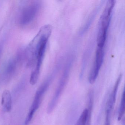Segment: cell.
I'll list each match as a JSON object with an SVG mask.
<instances>
[{
  "instance_id": "obj_11",
  "label": "cell",
  "mask_w": 125,
  "mask_h": 125,
  "mask_svg": "<svg viewBox=\"0 0 125 125\" xmlns=\"http://www.w3.org/2000/svg\"><path fill=\"white\" fill-rule=\"evenodd\" d=\"M87 114L88 110L86 108L83 110L74 125H85Z\"/></svg>"
},
{
  "instance_id": "obj_9",
  "label": "cell",
  "mask_w": 125,
  "mask_h": 125,
  "mask_svg": "<svg viewBox=\"0 0 125 125\" xmlns=\"http://www.w3.org/2000/svg\"><path fill=\"white\" fill-rule=\"evenodd\" d=\"M93 92L90 91L88 96V108H87L88 114L85 125H91L92 108L93 105Z\"/></svg>"
},
{
  "instance_id": "obj_1",
  "label": "cell",
  "mask_w": 125,
  "mask_h": 125,
  "mask_svg": "<svg viewBox=\"0 0 125 125\" xmlns=\"http://www.w3.org/2000/svg\"><path fill=\"white\" fill-rule=\"evenodd\" d=\"M52 31V28L50 25L43 26L25 52L27 65L28 67H34L30 80L32 85L35 84L38 80L47 42Z\"/></svg>"
},
{
  "instance_id": "obj_6",
  "label": "cell",
  "mask_w": 125,
  "mask_h": 125,
  "mask_svg": "<svg viewBox=\"0 0 125 125\" xmlns=\"http://www.w3.org/2000/svg\"><path fill=\"white\" fill-rule=\"evenodd\" d=\"M121 78H122V75L120 74L119 75L115 84L113 90L107 101L106 106V112L112 113L116 101L117 93L119 85L121 81Z\"/></svg>"
},
{
  "instance_id": "obj_12",
  "label": "cell",
  "mask_w": 125,
  "mask_h": 125,
  "mask_svg": "<svg viewBox=\"0 0 125 125\" xmlns=\"http://www.w3.org/2000/svg\"><path fill=\"white\" fill-rule=\"evenodd\" d=\"M104 125H110V121L108 120H105Z\"/></svg>"
},
{
  "instance_id": "obj_8",
  "label": "cell",
  "mask_w": 125,
  "mask_h": 125,
  "mask_svg": "<svg viewBox=\"0 0 125 125\" xmlns=\"http://www.w3.org/2000/svg\"><path fill=\"white\" fill-rule=\"evenodd\" d=\"M101 4H102H102L101 3L100 5H98L96 8H95L94 10L91 13L84 26L83 27L82 30H81L80 32V34H84L89 29L90 26H91V24L93 23V21L94 20L95 17L96 16L97 13L98 12V11L99 10L100 8H101Z\"/></svg>"
},
{
  "instance_id": "obj_3",
  "label": "cell",
  "mask_w": 125,
  "mask_h": 125,
  "mask_svg": "<svg viewBox=\"0 0 125 125\" xmlns=\"http://www.w3.org/2000/svg\"><path fill=\"white\" fill-rule=\"evenodd\" d=\"M41 8V2L38 0L26 1L21 6L19 11L18 20L21 26L29 25L35 20Z\"/></svg>"
},
{
  "instance_id": "obj_10",
  "label": "cell",
  "mask_w": 125,
  "mask_h": 125,
  "mask_svg": "<svg viewBox=\"0 0 125 125\" xmlns=\"http://www.w3.org/2000/svg\"><path fill=\"white\" fill-rule=\"evenodd\" d=\"M125 91L124 90L118 112V120L120 121L125 113Z\"/></svg>"
},
{
  "instance_id": "obj_7",
  "label": "cell",
  "mask_w": 125,
  "mask_h": 125,
  "mask_svg": "<svg viewBox=\"0 0 125 125\" xmlns=\"http://www.w3.org/2000/svg\"><path fill=\"white\" fill-rule=\"evenodd\" d=\"M1 104L4 111L7 112H10L12 106V100L10 93L8 90H5L3 93Z\"/></svg>"
},
{
  "instance_id": "obj_13",
  "label": "cell",
  "mask_w": 125,
  "mask_h": 125,
  "mask_svg": "<svg viewBox=\"0 0 125 125\" xmlns=\"http://www.w3.org/2000/svg\"><path fill=\"white\" fill-rule=\"evenodd\" d=\"M2 46H0V55H1V52H2Z\"/></svg>"
},
{
  "instance_id": "obj_5",
  "label": "cell",
  "mask_w": 125,
  "mask_h": 125,
  "mask_svg": "<svg viewBox=\"0 0 125 125\" xmlns=\"http://www.w3.org/2000/svg\"><path fill=\"white\" fill-rule=\"evenodd\" d=\"M104 48L97 47L93 66L88 76V81L90 84H94L98 77L104 62Z\"/></svg>"
},
{
  "instance_id": "obj_2",
  "label": "cell",
  "mask_w": 125,
  "mask_h": 125,
  "mask_svg": "<svg viewBox=\"0 0 125 125\" xmlns=\"http://www.w3.org/2000/svg\"><path fill=\"white\" fill-rule=\"evenodd\" d=\"M115 1L110 0L107 1L100 17L98 25L97 37V47L104 48L106 40L107 31L110 25L112 14Z\"/></svg>"
},
{
  "instance_id": "obj_4",
  "label": "cell",
  "mask_w": 125,
  "mask_h": 125,
  "mask_svg": "<svg viewBox=\"0 0 125 125\" xmlns=\"http://www.w3.org/2000/svg\"><path fill=\"white\" fill-rule=\"evenodd\" d=\"M72 62V60L71 58H70L66 65L54 94L48 105L47 108V112L48 113H51L55 108L68 83Z\"/></svg>"
}]
</instances>
